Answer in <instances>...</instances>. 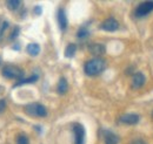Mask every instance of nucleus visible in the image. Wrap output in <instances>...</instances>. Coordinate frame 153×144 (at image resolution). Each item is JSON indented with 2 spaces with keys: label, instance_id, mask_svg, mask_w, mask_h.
<instances>
[{
  "label": "nucleus",
  "instance_id": "nucleus-1",
  "mask_svg": "<svg viewBox=\"0 0 153 144\" xmlns=\"http://www.w3.org/2000/svg\"><path fill=\"white\" fill-rule=\"evenodd\" d=\"M105 68H106V61L100 57H94L85 63L84 71L88 76H97L104 72Z\"/></svg>",
  "mask_w": 153,
  "mask_h": 144
},
{
  "label": "nucleus",
  "instance_id": "nucleus-2",
  "mask_svg": "<svg viewBox=\"0 0 153 144\" xmlns=\"http://www.w3.org/2000/svg\"><path fill=\"white\" fill-rule=\"evenodd\" d=\"M25 112L33 117H45L47 115V109L40 103H31L25 107Z\"/></svg>",
  "mask_w": 153,
  "mask_h": 144
},
{
  "label": "nucleus",
  "instance_id": "nucleus-3",
  "mask_svg": "<svg viewBox=\"0 0 153 144\" xmlns=\"http://www.w3.org/2000/svg\"><path fill=\"white\" fill-rule=\"evenodd\" d=\"M2 76L6 79H16V80H21L24 76V72L19 67L13 66V65H6L2 68Z\"/></svg>",
  "mask_w": 153,
  "mask_h": 144
},
{
  "label": "nucleus",
  "instance_id": "nucleus-4",
  "mask_svg": "<svg viewBox=\"0 0 153 144\" xmlns=\"http://www.w3.org/2000/svg\"><path fill=\"white\" fill-rule=\"evenodd\" d=\"M153 11V1H144L141 4L138 5V7L135 8V15L138 18H143L146 17L147 14H150Z\"/></svg>",
  "mask_w": 153,
  "mask_h": 144
},
{
  "label": "nucleus",
  "instance_id": "nucleus-5",
  "mask_svg": "<svg viewBox=\"0 0 153 144\" xmlns=\"http://www.w3.org/2000/svg\"><path fill=\"white\" fill-rule=\"evenodd\" d=\"M73 134H74V144L85 143V129L80 123H73L72 126Z\"/></svg>",
  "mask_w": 153,
  "mask_h": 144
},
{
  "label": "nucleus",
  "instance_id": "nucleus-6",
  "mask_svg": "<svg viewBox=\"0 0 153 144\" xmlns=\"http://www.w3.org/2000/svg\"><path fill=\"white\" fill-rule=\"evenodd\" d=\"M139 116L137 114H125V115H121L119 117V122L123 123V124H127V126H133L137 124L139 122Z\"/></svg>",
  "mask_w": 153,
  "mask_h": 144
},
{
  "label": "nucleus",
  "instance_id": "nucleus-7",
  "mask_svg": "<svg viewBox=\"0 0 153 144\" xmlns=\"http://www.w3.org/2000/svg\"><path fill=\"white\" fill-rule=\"evenodd\" d=\"M145 82H146V77L143 73L138 72L132 76L131 83H132V88H134V89H140L141 87L145 86Z\"/></svg>",
  "mask_w": 153,
  "mask_h": 144
},
{
  "label": "nucleus",
  "instance_id": "nucleus-8",
  "mask_svg": "<svg viewBox=\"0 0 153 144\" xmlns=\"http://www.w3.org/2000/svg\"><path fill=\"white\" fill-rule=\"evenodd\" d=\"M119 28V22L114 18L106 19L102 24H101V29L106 31V32H114Z\"/></svg>",
  "mask_w": 153,
  "mask_h": 144
},
{
  "label": "nucleus",
  "instance_id": "nucleus-9",
  "mask_svg": "<svg viewBox=\"0 0 153 144\" xmlns=\"http://www.w3.org/2000/svg\"><path fill=\"white\" fill-rule=\"evenodd\" d=\"M104 141H105V144H118L119 137L114 132H112L110 130H105L104 131Z\"/></svg>",
  "mask_w": 153,
  "mask_h": 144
},
{
  "label": "nucleus",
  "instance_id": "nucleus-10",
  "mask_svg": "<svg viewBox=\"0 0 153 144\" xmlns=\"http://www.w3.org/2000/svg\"><path fill=\"white\" fill-rule=\"evenodd\" d=\"M58 24H59V27L61 31H65L67 28V18H66L65 11L62 8H60L58 11Z\"/></svg>",
  "mask_w": 153,
  "mask_h": 144
},
{
  "label": "nucleus",
  "instance_id": "nucleus-11",
  "mask_svg": "<svg viewBox=\"0 0 153 144\" xmlns=\"http://www.w3.org/2000/svg\"><path fill=\"white\" fill-rule=\"evenodd\" d=\"M90 52H91V54L93 55H102L105 53V46L104 45H101V43H92V45H90Z\"/></svg>",
  "mask_w": 153,
  "mask_h": 144
},
{
  "label": "nucleus",
  "instance_id": "nucleus-12",
  "mask_svg": "<svg viewBox=\"0 0 153 144\" xmlns=\"http://www.w3.org/2000/svg\"><path fill=\"white\" fill-rule=\"evenodd\" d=\"M57 90H58V93L61 94V95H64V94L67 93V90H68V83H67V81H66L65 77H61V79L59 80Z\"/></svg>",
  "mask_w": 153,
  "mask_h": 144
},
{
  "label": "nucleus",
  "instance_id": "nucleus-13",
  "mask_svg": "<svg viewBox=\"0 0 153 144\" xmlns=\"http://www.w3.org/2000/svg\"><path fill=\"white\" fill-rule=\"evenodd\" d=\"M37 80H38V76H37V75H32V76H30V77H27V79H21V80H19V81L14 84V87H19V86L27 84V83H33V82H36Z\"/></svg>",
  "mask_w": 153,
  "mask_h": 144
},
{
  "label": "nucleus",
  "instance_id": "nucleus-14",
  "mask_svg": "<svg viewBox=\"0 0 153 144\" xmlns=\"http://www.w3.org/2000/svg\"><path fill=\"white\" fill-rule=\"evenodd\" d=\"M26 51H27V53L30 55L36 56V55H38L39 52H40V47H39L38 43H30V45L27 46Z\"/></svg>",
  "mask_w": 153,
  "mask_h": 144
},
{
  "label": "nucleus",
  "instance_id": "nucleus-15",
  "mask_svg": "<svg viewBox=\"0 0 153 144\" xmlns=\"http://www.w3.org/2000/svg\"><path fill=\"white\" fill-rule=\"evenodd\" d=\"M76 51V45H73V43L68 45V46L66 47V49H65V56H66V57H72V56H74Z\"/></svg>",
  "mask_w": 153,
  "mask_h": 144
},
{
  "label": "nucleus",
  "instance_id": "nucleus-16",
  "mask_svg": "<svg viewBox=\"0 0 153 144\" xmlns=\"http://www.w3.org/2000/svg\"><path fill=\"white\" fill-rule=\"evenodd\" d=\"M6 5H7V7H8L11 11H16V10H18L20 7L21 1H19V0H8V1L6 2Z\"/></svg>",
  "mask_w": 153,
  "mask_h": 144
},
{
  "label": "nucleus",
  "instance_id": "nucleus-17",
  "mask_svg": "<svg viewBox=\"0 0 153 144\" xmlns=\"http://www.w3.org/2000/svg\"><path fill=\"white\" fill-rule=\"evenodd\" d=\"M90 34V32L87 31V28L86 27H81L79 31H78V33H76V36L78 37H80V39H85V37H87Z\"/></svg>",
  "mask_w": 153,
  "mask_h": 144
},
{
  "label": "nucleus",
  "instance_id": "nucleus-18",
  "mask_svg": "<svg viewBox=\"0 0 153 144\" xmlns=\"http://www.w3.org/2000/svg\"><path fill=\"white\" fill-rule=\"evenodd\" d=\"M7 27H8V22L6 20H1L0 19V39L4 34V32L7 29Z\"/></svg>",
  "mask_w": 153,
  "mask_h": 144
},
{
  "label": "nucleus",
  "instance_id": "nucleus-19",
  "mask_svg": "<svg viewBox=\"0 0 153 144\" xmlns=\"http://www.w3.org/2000/svg\"><path fill=\"white\" fill-rule=\"evenodd\" d=\"M17 144H28V138L25 135H19L17 137Z\"/></svg>",
  "mask_w": 153,
  "mask_h": 144
},
{
  "label": "nucleus",
  "instance_id": "nucleus-20",
  "mask_svg": "<svg viewBox=\"0 0 153 144\" xmlns=\"http://www.w3.org/2000/svg\"><path fill=\"white\" fill-rule=\"evenodd\" d=\"M18 33H19V28H18V27H16V28H14V31H13V32L11 33V37H10V39H11V40L16 39V37H17V34H18Z\"/></svg>",
  "mask_w": 153,
  "mask_h": 144
},
{
  "label": "nucleus",
  "instance_id": "nucleus-21",
  "mask_svg": "<svg viewBox=\"0 0 153 144\" xmlns=\"http://www.w3.org/2000/svg\"><path fill=\"white\" fill-rule=\"evenodd\" d=\"M130 144H147V143H146L145 141L140 140V138H135V140H133Z\"/></svg>",
  "mask_w": 153,
  "mask_h": 144
},
{
  "label": "nucleus",
  "instance_id": "nucleus-22",
  "mask_svg": "<svg viewBox=\"0 0 153 144\" xmlns=\"http://www.w3.org/2000/svg\"><path fill=\"white\" fill-rule=\"evenodd\" d=\"M5 107H6V101L5 100H0V112L4 111Z\"/></svg>",
  "mask_w": 153,
  "mask_h": 144
},
{
  "label": "nucleus",
  "instance_id": "nucleus-23",
  "mask_svg": "<svg viewBox=\"0 0 153 144\" xmlns=\"http://www.w3.org/2000/svg\"><path fill=\"white\" fill-rule=\"evenodd\" d=\"M36 13H37V14H40V13H41V7H39V6L36 7Z\"/></svg>",
  "mask_w": 153,
  "mask_h": 144
},
{
  "label": "nucleus",
  "instance_id": "nucleus-24",
  "mask_svg": "<svg viewBox=\"0 0 153 144\" xmlns=\"http://www.w3.org/2000/svg\"><path fill=\"white\" fill-rule=\"evenodd\" d=\"M152 118H153V111H152Z\"/></svg>",
  "mask_w": 153,
  "mask_h": 144
}]
</instances>
